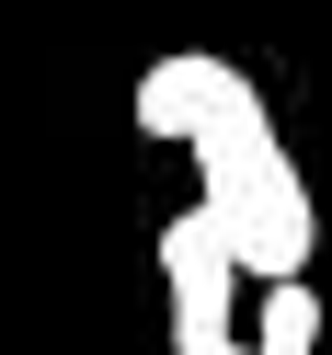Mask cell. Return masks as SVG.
Segmentation results:
<instances>
[{
    "instance_id": "obj_1",
    "label": "cell",
    "mask_w": 332,
    "mask_h": 355,
    "mask_svg": "<svg viewBox=\"0 0 332 355\" xmlns=\"http://www.w3.org/2000/svg\"><path fill=\"white\" fill-rule=\"evenodd\" d=\"M195 207H207V230L229 241V263L252 286H286V275H309V241H321V218H309V184H298V161H286V138H275V115H263V92H252V69H229L218 80V103H207V126H195Z\"/></svg>"
},
{
    "instance_id": "obj_2",
    "label": "cell",
    "mask_w": 332,
    "mask_h": 355,
    "mask_svg": "<svg viewBox=\"0 0 332 355\" xmlns=\"http://www.w3.org/2000/svg\"><path fill=\"white\" fill-rule=\"evenodd\" d=\"M161 286H172V355H252L229 332V286H241V263H229V241L207 230V207H184L161 230Z\"/></svg>"
},
{
    "instance_id": "obj_3",
    "label": "cell",
    "mask_w": 332,
    "mask_h": 355,
    "mask_svg": "<svg viewBox=\"0 0 332 355\" xmlns=\"http://www.w3.org/2000/svg\"><path fill=\"white\" fill-rule=\"evenodd\" d=\"M218 80H229V58H149L138 69V92H126V115H138V138H172V149H195V126H207V103H218Z\"/></svg>"
},
{
    "instance_id": "obj_4",
    "label": "cell",
    "mask_w": 332,
    "mask_h": 355,
    "mask_svg": "<svg viewBox=\"0 0 332 355\" xmlns=\"http://www.w3.org/2000/svg\"><path fill=\"white\" fill-rule=\"evenodd\" d=\"M252 355H321V298H309V275H286V286L252 298Z\"/></svg>"
}]
</instances>
